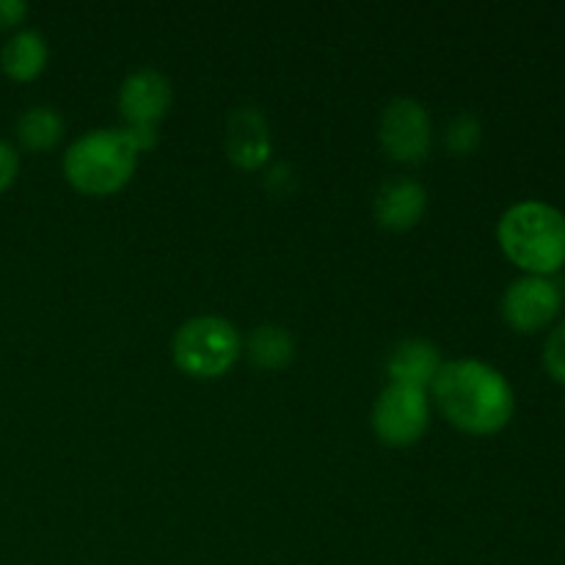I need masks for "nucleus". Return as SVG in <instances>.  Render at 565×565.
Here are the masks:
<instances>
[{
    "label": "nucleus",
    "mask_w": 565,
    "mask_h": 565,
    "mask_svg": "<svg viewBox=\"0 0 565 565\" xmlns=\"http://www.w3.org/2000/svg\"><path fill=\"white\" fill-rule=\"evenodd\" d=\"M428 395L441 417L469 436L500 434L516 412L511 381L478 359H452L441 364Z\"/></svg>",
    "instance_id": "nucleus-1"
},
{
    "label": "nucleus",
    "mask_w": 565,
    "mask_h": 565,
    "mask_svg": "<svg viewBox=\"0 0 565 565\" xmlns=\"http://www.w3.org/2000/svg\"><path fill=\"white\" fill-rule=\"evenodd\" d=\"M497 243L524 276L550 279L565 265V215L539 199L513 204L497 224Z\"/></svg>",
    "instance_id": "nucleus-2"
},
{
    "label": "nucleus",
    "mask_w": 565,
    "mask_h": 565,
    "mask_svg": "<svg viewBox=\"0 0 565 565\" xmlns=\"http://www.w3.org/2000/svg\"><path fill=\"white\" fill-rule=\"evenodd\" d=\"M138 147L127 127L92 130L70 143L64 152V177L77 193L110 196L132 180L138 169Z\"/></svg>",
    "instance_id": "nucleus-3"
},
{
    "label": "nucleus",
    "mask_w": 565,
    "mask_h": 565,
    "mask_svg": "<svg viewBox=\"0 0 565 565\" xmlns=\"http://www.w3.org/2000/svg\"><path fill=\"white\" fill-rule=\"evenodd\" d=\"M243 356V340L235 326L218 315L185 320L171 340V359L185 375L213 381L230 373Z\"/></svg>",
    "instance_id": "nucleus-4"
},
{
    "label": "nucleus",
    "mask_w": 565,
    "mask_h": 565,
    "mask_svg": "<svg viewBox=\"0 0 565 565\" xmlns=\"http://www.w3.org/2000/svg\"><path fill=\"white\" fill-rule=\"evenodd\" d=\"M373 430L381 445L412 447L430 428V395L425 390L406 384H386L373 406Z\"/></svg>",
    "instance_id": "nucleus-5"
},
{
    "label": "nucleus",
    "mask_w": 565,
    "mask_h": 565,
    "mask_svg": "<svg viewBox=\"0 0 565 565\" xmlns=\"http://www.w3.org/2000/svg\"><path fill=\"white\" fill-rule=\"evenodd\" d=\"M379 141L395 163H423L434 147V121L417 99L397 97L381 110Z\"/></svg>",
    "instance_id": "nucleus-6"
},
{
    "label": "nucleus",
    "mask_w": 565,
    "mask_h": 565,
    "mask_svg": "<svg viewBox=\"0 0 565 565\" xmlns=\"http://www.w3.org/2000/svg\"><path fill=\"white\" fill-rule=\"evenodd\" d=\"M502 320L516 334H535L557 320L563 309V296L557 285L544 276H522L511 281L502 296Z\"/></svg>",
    "instance_id": "nucleus-7"
},
{
    "label": "nucleus",
    "mask_w": 565,
    "mask_h": 565,
    "mask_svg": "<svg viewBox=\"0 0 565 565\" xmlns=\"http://www.w3.org/2000/svg\"><path fill=\"white\" fill-rule=\"evenodd\" d=\"M171 83L163 72L158 70H138L125 77L119 86V114L125 119V127H152L169 114L171 108Z\"/></svg>",
    "instance_id": "nucleus-8"
},
{
    "label": "nucleus",
    "mask_w": 565,
    "mask_h": 565,
    "mask_svg": "<svg viewBox=\"0 0 565 565\" xmlns=\"http://www.w3.org/2000/svg\"><path fill=\"white\" fill-rule=\"evenodd\" d=\"M274 152L270 130L257 108H237L226 125V154L243 171L263 169Z\"/></svg>",
    "instance_id": "nucleus-9"
},
{
    "label": "nucleus",
    "mask_w": 565,
    "mask_h": 565,
    "mask_svg": "<svg viewBox=\"0 0 565 565\" xmlns=\"http://www.w3.org/2000/svg\"><path fill=\"white\" fill-rule=\"evenodd\" d=\"M425 207H428V193L417 180L397 177L386 180L373 199V213L384 230L408 232L423 221Z\"/></svg>",
    "instance_id": "nucleus-10"
},
{
    "label": "nucleus",
    "mask_w": 565,
    "mask_h": 565,
    "mask_svg": "<svg viewBox=\"0 0 565 565\" xmlns=\"http://www.w3.org/2000/svg\"><path fill=\"white\" fill-rule=\"evenodd\" d=\"M439 348L428 340H403L386 359V375L390 384L417 386V390H430L434 379L441 370Z\"/></svg>",
    "instance_id": "nucleus-11"
},
{
    "label": "nucleus",
    "mask_w": 565,
    "mask_h": 565,
    "mask_svg": "<svg viewBox=\"0 0 565 565\" xmlns=\"http://www.w3.org/2000/svg\"><path fill=\"white\" fill-rule=\"evenodd\" d=\"M47 58L50 50L42 33L22 28L0 50V70H3L9 81L31 83L47 70Z\"/></svg>",
    "instance_id": "nucleus-12"
},
{
    "label": "nucleus",
    "mask_w": 565,
    "mask_h": 565,
    "mask_svg": "<svg viewBox=\"0 0 565 565\" xmlns=\"http://www.w3.org/2000/svg\"><path fill=\"white\" fill-rule=\"evenodd\" d=\"M243 353L259 370H285L296 356V340L287 329L274 323L257 326L243 342Z\"/></svg>",
    "instance_id": "nucleus-13"
},
{
    "label": "nucleus",
    "mask_w": 565,
    "mask_h": 565,
    "mask_svg": "<svg viewBox=\"0 0 565 565\" xmlns=\"http://www.w3.org/2000/svg\"><path fill=\"white\" fill-rule=\"evenodd\" d=\"M17 141L25 152H50L64 138V119L50 105H33L17 119Z\"/></svg>",
    "instance_id": "nucleus-14"
},
{
    "label": "nucleus",
    "mask_w": 565,
    "mask_h": 565,
    "mask_svg": "<svg viewBox=\"0 0 565 565\" xmlns=\"http://www.w3.org/2000/svg\"><path fill=\"white\" fill-rule=\"evenodd\" d=\"M480 138H483V127H480L478 116L458 114L447 125L445 147L456 158H467V154H472L480 147Z\"/></svg>",
    "instance_id": "nucleus-15"
},
{
    "label": "nucleus",
    "mask_w": 565,
    "mask_h": 565,
    "mask_svg": "<svg viewBox=\"0 0 565 565\" xmlns=\"http://www.w3.org/2000/svg\"><path fill=\"white\" fill-rule=\"evenodd\" d=\"M544 370L552 381L565 386V320L550 331L544 342Z\"/></svg>",
    "instance_id": "nucleus-16"
},
{
    "label": "nucleus",
    "mask_w": 565,
    "mask_h": 565,
    "mask_svg": "<svg viewBox=\"0 0 565 565\" xmlns=\"http://www.w3.org/2000/svg\"><path fill=\"white\" fill-rule=\"evenodd\" d=\"M17 177H20V154L9 141L0 138V196L14 185Z\"/></svg>",
    "instance_id": "nucleus-17"
},
{
    "label": "nucleus",
    "mask_w": 565,
    "mask_h": 565,
    "mask_svg": "<svg viewBox=\"0 0 565 565\" xmlns=\"http://www.w3.org/2000/svg\"><path fill=\"white\" fill-rule=\"evenodd\" d=\"M28 3L25 0H0V31H14L25 22Z\"/></svg>",
    "instance_id": "nucleus-18"
}]
</instances>
